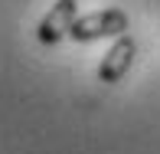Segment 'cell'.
<instances>
[{"label": "cell", "mask_w": 160, "mask_h": 154, "mask_svg": "<svg viewBox=\"0 0 160 154\" xmlns=\"http://www.w3.org/2000/svg\"><path fill=\"white\" fill-rule=\"evenodd\" d=\"M131 26V17L118 7H108V10H95V13H85L72 23V40L75 43H95V40H105V36H121L128 33Z\"/></svg>", "instance_id": "cell-1"}, {"label": "cell", "mask_w": 160, "mask_h": 154, "mask_svg": "<svg viewBox=\"0 0 160 154\" xmlns=\"http://www.w3.org/2000/svg\"><path fill=\"white\" fill-rule=\"evenodd\" d=\"M78 20V0H56L49 7V13L36 26V40L42 46H56L62 36L72 33V23Z\"/></svg>", "instance_id": "cell-2"}, {"label": "cell", "mask_w": 160, "mask_h": 154, "mask_svg": "<svg viewBox=\"0 0 160 154\" xmlns=\"http://www.w3.org/2000/svg\"><path fill=\"white\" fill-rule=\"evenodd\" d=\"M134 56H137L134 36H128V33L114 36V46L105 53V59H101V66H98V82H105V85L121 82V79L128 76V69L134 66Z\"/></svg>", "instance_id": "cell-3"}]
</instances>
